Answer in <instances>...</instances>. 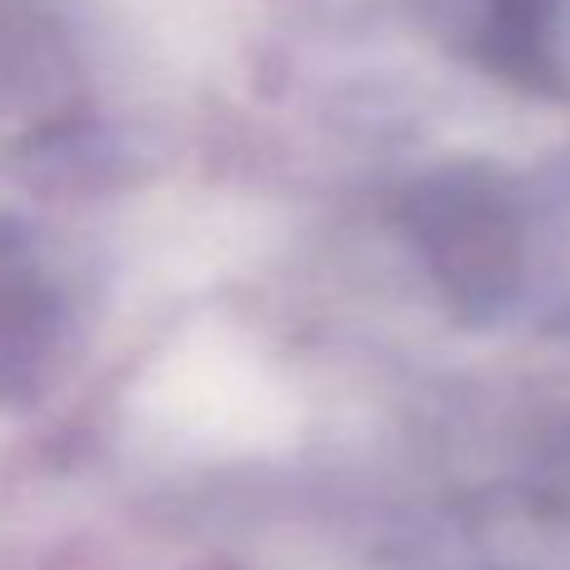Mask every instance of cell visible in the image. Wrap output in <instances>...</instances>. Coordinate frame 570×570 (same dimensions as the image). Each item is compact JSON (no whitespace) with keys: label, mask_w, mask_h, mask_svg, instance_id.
Here are the masks:
<instances>
[{"label":"cell","mask_w":570,"mask_h":570,"mask_svg":"<svg viewBox=\"0 0 570 570\" xmlns=\"http://www.w3.org/2000/svg\"><path fill=\"white\" fill-rule=\"evenodd\" d=\"M421 26L475 70L570 96V0H411Z\"/></svg>","instance_id":"3"},{"label":"cell","mask_w":570,"mask_h":570,"mask_svg":"<svg viewBox=\"0 0 570 570\" xmlns=\"http://www.w3.org/2000/svg\"><path fill=\"white\" fill-rule=\"evenodd\" d=\"M391 220L461 325L570 315V170L441 166L401 190Z\"/></svg>","instance_id":"1"},{"label":"cell","mask_w":570,"mask_h":570,"mask_svg":"<svg viewBox=\"0 0 570 570\" xmlns=\"http://www.w3.org/2000/svg\"><path fill=\"white\" fill-rule=\"evenodd\" d=\"M546 501L570 521V431L561 435V445H556L551 461H546Z\"/></svg>","instance_id":"5"},{"label":"cell","mask_w":570,"mask_h":570,"mask_svg":"<svg viewBox=\"0 0 570 570\" xmlns=\"http://www.w3.org/2000/svg\"><path fill=\"white\" fill-rule=\"evenodd\" d=\"M66 335V295L26 230L0 220V405L30 395Z\"/></svg>","instance_id":"4"},{"label":"cell","mask_w":570,"mask_h":570,"mask_svg":"<svg viewBox=\"0 0 570 570\" xmlns=\"http://www.w3.org/2000/svg\"><path fill=\"white\" fill-rule=\"evenodd\" d=\"M100 86L90 0H0V166L56 150Z\"/></svg>","instance_id":"2"}]
</instances>
